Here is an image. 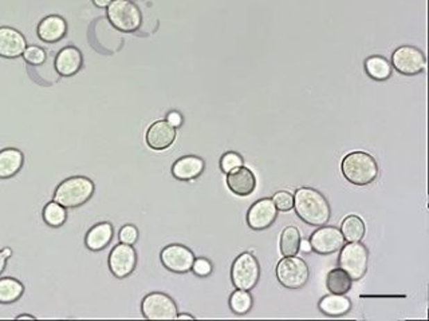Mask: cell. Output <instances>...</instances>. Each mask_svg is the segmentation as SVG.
Here are the masks:
<instances>
[{
    "instance_id": "obj_1",
    "label": "cell",
    "mask_w": 429,
    "mask_h": 321,
    "mask_svg": "<svg viewBox=\"0 0 429 321\" xmlns=\"http://www.w3.org/2000/svg\"><path fill=\"white\" fill-rule=\"evenodd\" d=\"M298 217L312 227H323L332 217L328 200L318 190L301 188L294 194V208Z\"/></svg>"
},
{
    "instance_id": "obj_2",
    "label": "cell",
    "mask_w": 429,
    "mask_h": 321,
    "mask_svg": "<svg viewBox=\"0 0 429 321\" xmlns=\"http://www.w3.org/2000/svg\"><path fill=\"white\" fill-rule=\"evenodd\" d=\"M344 177L357 186L371 184L378 177V165L371 154L365 151L349 153L341 164Z\"/></svg>"
},
{
    "instance_id": "obj_3",
    "label": "cell",
    "mask_w": 429,
    "mask_h": 321,
    "mask_svg": "<svg viewBox=\"0 0 429 321\" xmlns=\"http://www.w3.org/2000/svg\"><path fill=\"white\" fill-rule=\"evenodd\" d=\"M94 189V184L90 178L82 175L70 177L60 182L56 189L54 201L65 208H78L92 198Z\"/></svg>"
},
{
    "instance_id": "obj_4",
    "label": "cell",
    "mask_w": 429,
    "mask_h": 321,
    "mask_svg": "<svg viewBox=\"0 0 429 321\" xmlns=\"http://www.w3.org/2000/svg\"><path fill=\"white\" fill-rule=\"evenodd\" d=\"M338 257V266L344 269L353 281L361 280L368 270L369 252L361 243H349L341 249Z\"/></svg>"
},
{
    "instance_id": "obj_5",
    "label": "cell",
    "mask_w": 429,
    "mask_h": 321,
    "mask_svg": "<svg viewBox=\"0 0 429 321\" xmlns=\"http://www.w3.org/2000/svg\"><path fill=\"white\" fill-rule=\"evenodd\" d=\"M276 279L287 289H301L310 279V269L296 256L283 257L276 265Z\"/></svg>"
},
{
    "instance_id": "obj_6",
    "label": "cell",
    "mask_w": 429,
    "mask_h": 321,
    "mask_svg": "<svg viewBox=\"0 0 429 321\" xmlns=\"http://www.w3.org/2000/svg\"><path fill=\"white\" fill-rule=\"evenodd\" d=\"M260 277V266L253 253L244 252L236 260L231 268V280L236 289L251 290L258 285Z\"/></svg>"
},
{
    "instance_id": "obj_7",
    "label": "cell",
    "mask_w": 429,
    "mask_h": 321,
    "mask_svg": "<svg viewBox=\"0 0 429 321\" xmlns=\"http://www.w3.org/2000/svg\"><path fill=\"white\" fill-rule=\"evenodd\" d=\"M110 23L122 33H133L141 26V12L131 0H112L108 6Z\"/></svg>"
},
{
    "instance_id": "obj_8",
    "label": "cell",
    "mask_w": 429,
    "mask_h": 321,
    "mask_svg": "<svg viewBox=\"0 0 429 321\" xmlns=\"http://www.w3.org/2000/svg\"><path fill=\"white\" fill-rule=\"evenodd\" d=\"M141 311L148 320H175L177 305L175 300L161 292H153L144 297Z\"/></svg>"
},
{
    "instance_id": "obj_9",
    "label": "cell",
    "mask_w": 429,
    "mask_h": 321,
    "mask_svg": "<svg viewBox=\"0 0 429 321\" xmlns=\"http://www.w3.org/2000/svg\"><path fill=\"white\" fill-rule=\"evenodd\" d=\"M393 67L403 76L421 74L427 67V60L423 51L413 46H401L392 54Z\"/></svg>"
},
{
    "instance_id": "obj_10",
    "label": "cell",
    "mask_w": 429,
    "mask_h": 321,
    "mask_svg": "<svg viewBox=\"0 0 429 321\" xmlns=\"http://www.w3.org/2000/svg\"><path fill=\"white\" fill-rule=\"evenodd\" d=\"M162 265L174 272V273H188L192 270V265L195 261L194 252L187 246L180 244H172L165 246L160 254Z\"/></svg>"
},
{
    "instance_id": "obj_11",
    "label": "cell",
    "mask_w": 429,
    "mask_h": 321,
    "mask_svg": "<svg viewBox=\"0 0 429 321\" xmlns=\"http://www.w3.org/2000/svg\"><path fill=\"white\" fill-rule=\"evenodd\" d=\"M312 250L318 254L326 256L338 252L345 245V238L341 229L335 227H319L309 240Z\"/></svg>"
},
{
    "instance_id": "obj_12",
    "label": "cell",
    "mask_w": 429,
    "mask_h": 321,
    "mask_svg": "<svg viewBox=\"0 0 429 321\" xmlns=\"http://www.w3.org/2000/svg\"><path fill=\"white\" fill-rule=\"evenodd\" d=\"M137 265V253L133 245L118 244L109 256V268L115 277L125 279L133 273Z\"/></svg>"
},
{
    "instance_id": "obj_13",
    "label": "cell",
    "mask_w": 429,
    "mask_h": 321,
    "mask_svg": "<svg viewBox=\"0 0 429 321\" xmlns=\"http://www.w3.org/2000/svg\"><path fill=\"white\" fill-rule=\"evenodd\" d=\"M278 217V209L271 198H262L253 204L247 213V224L254 230L271 227Z\"/></svg>"
},
{
    "instance_id": "obj_14",
    "label": "cell",
    "mask_w": 429,
    "mask_h": 321,
    "mask_svg": "<svg viewBox=\"0 0 429 321\" xmlns=\"http://www.w3.org/2000/svg\"><path fill=\"white\" fill-rule=\"evenodd\" d=\"M145 139L146 145L152 150H167L175 142L176 128H174L168 121H157L149 126Z\"/></svg>"
},
{
    "instance_id": "obj_15",
    "label": "cell",
    "mask_w": 429,
    "mask_h": 321,
    "mask_svg": "<svg viewBox=\"0 0 429 321\" xmlns=\"http://www.w3.org/2000/svg\"><path fill=\"white\" fill-rule=\"evenodd\" d=\"M227 186L236 196L247 197L254 193L256 177L249 168L240 166L227 173Z\"/></svg>"
},
{
    "instance_id": "obj_16",
    "label": "cell",
    "mask_w": 429,
    "mask_h": 321,
    "mask_svg": "<svg viewBox=\"0 0 429 321\" xmlns=\"http://www.w3.org/2000/svg\"><path fill=\"white\" fill-rule=\"evenodd\" d=\"M27 47L26 39L11 27H0V57L18 58Z\"/></svg>"
},
{
    "instance_id": "obj_17",
    "label": "cell",
    "mask_w": 429,
    "mask_h": 321,
    "mask_svg": "<svg viewBox=\"0 0 429 321\" xmlns=\"http://www.w3.org/2000/svg\"><path fill=\"white\" fill-rule=\"evenodd\" d=\"M205 164L200 157L185 155L176 161L172 166V175L178 181H192L201 175Z\"/></svg>"
},
{
    "instance_id": "obj_18",
    "label": "cell",
    "mask_w": 429,
    "mask_h": 321,
    "mask_svg": "<svg viewBox=\"0 0 429 321\" xmlns=\"http://www.w3.org/2000/svg\"><path fill=\"white\" fill-rule=\"evenodd\" d=\"M82 66V55L77 47H65L56 59V69L59 76H72L77 74Z\"/></svg>"
},
{
    "instance_id": "obj_19",
    "label": "cell",
    "mask_w": 429,
    "mask_h": 321,
    "mask_svg": "<svg viewBox=\"0 0 429 321\" xmlns=\"http://www.w3.org/2000/svg\"><path fill=\"white\" fill-rule=\"evenodd\" d=\"M67 30L66 21L58 15H50L42 20L38 26V37L46 43L58 42L65 37Z\"/></svg>"
},
{
    "instance_id": "obj_20",
    "label": "cell",
    "mask_w": 429,
    "mask_h": 321,
    "mask_svg": "<svg viewBox=\"0 0 429 321\" xmlns=\"http://www.w3.org/2000/svg\"><path fill=\"white\" fill-rule=\"evenodd\" d=\"M113 233H115L113 227L109 223H101V224L94 225L86 234V238H85L86 248L93 252L105 249L110 244L113 238Z\"/></svg>"
},
{
    "instance_id": "obj_21",
    "label": "cell",
    "mask_w": 429,
    "mask_h": 321,
    "mask_svg": "<svg viewBox=\"0 0 429 321\" xmlns=\"http://www.w3.org/2000/svg\"><path fill=\"white\" fill-rule=\"evenodd\" d=\"M318 306L322 313L332 318H338L346 315L351 311V302L348 297H345V295L330 293L321 299Z\"/></svg>"
},
{
    "instance_id": "obj_22",
    "label": "cell",
    "mask_w": 429,
    "mask_h": 321,
    "mask_svg": "<svg viewBox=\"0 0 429 321\" xmlns=\"http://www.w3.org/2000/svg\"><path fill=\"white\" fill-rule=\"evenodd\" d=\"M23 154L18 149H4L0 151V178L7 180L14 177L23 166Z\"/></svg>"
},
{
    "instance_id": "obj_23",
    "label": "cell",
    "mask_w": 429,
    "mask_h": 321,
    "mask_svg": "<svg viewBox=\"0 0 429 321\" xmlns=\"http://www.w3.org/2000/svg\"><path fill=\"white\" fill-rule=\"evenodd\" d=\"M341 232L348 243H361V240L365 237L367 227L362 218H360L355 214L348 216L342 224H341Z\"/></svg>"
},
{
    "instance_id": "obj_24",
    "label": "cell",
    "mask_w": 429,
    "mask_h": 321,
    "mask_svg": "<svg viewBox=\"0 0 429 321\" xmlns=\"http://www.w3.org/2000/svg\"><path fill=\"white\" fill-rule=\"evenodd\" d=\"M351 276L339 266L332 269L326 276V288L334 295H346L351 289Z\"/></svg>"
},
{
    "instance_id": "obj_25",
    "label": "cell",
    "mask_w": 429,
    "mask_h": 321,
    "mask_svg": "<svg viewBox=\"0 0 429 321\" xmlns=\"http://www.w3.org/2000/svg\"><path fill=\"white\" fill-rule=\"evenodd\" d=\"M365 71L374 80H387L392 76V66L385 58L373 55L365 60Z\"/></svg>"
},
{
    "instance_id": "obj_26",
    "label": "cell",
    "mask_w": 429,
    "mask_h": 321,
    "mask_svg": "<svg viewBox=\"0 0 429 321\" xmlns=\"http://www.w3.org/2000/svg\"><path fill=\"white\" fill-rule=\"evenodd\" d=\"M301 233L298 227H287L280 234V253L283 257L296 256L301 245Z\"/></svg>"
},
{
    "instance_id": "obj_27",
    "label": "cell",
    "mask_w": 429,
    "mask_h": 321,
    "mask_svg": "<svg viewBox=\"0 0 429 321\" xmlns=\"http://www.w3.org/2000/svg\"><path fill=\"white\" fill-rule=\"evenodd\" d=\"M24 292L23 284L12 277L0 279V304L18 302Z\"/></svg>"
},
{
    "instance_id": "obj_28",
    "label": "cell",
    "mask_w": 429,
    "mask_h": 321,
    "mask_svg": "<svg viewBox=\"0 0 429 321\" xmlns=\"http://www.w3.org/2000/svg\"><path fill=\"white\" fill-rule=\"evenodd\" d=\"M43 220L49 227H62L67 220L66 208L56 201L49 202L43 209Z\"/></svg>"
},
{
    "instance_id": "obj_29",
    "label": "cell",
    "mask_w": 429,
    "mask_h": 321,
    "mask_svg": "<svg viewBox=\"0 0 429 321\" xmlns=\"http://www.w3.org/2000/svg\"><path fill=\"white\" fill-rule=\"evenodd\" d=\"M230 308L236 315H246L253 308V296L249 290L236 289L230 297Z\"/></svg>"
},
{
    "instance_id": "obj_30",
    "label": "cell",
    "mask_w": 429,
    "mask_h": 321,
    "mask_svg": "<svg viewBox=\"0 0 429 321\" xmlns=\"http://www.w3.org/2000/svg\"><path fill=\"white\" fill-rule=\"evenodd\" d=\"M243 164H244V161H243L242 155H239L237 153H234V151H228L220 158V169L226 174L234 171L236 168L243 166Z\"/></svg>"
},
{
    "instance_id": "obj_31",
    "label": "cell",
    "mask_w": 429,
    "mask_h": 321,
    "mask_svg": "<svg viewBox=\"0 0 429 321\" xmlns=\"http://www.w3.org/2000/svg\"><path fill=\"white\" fill-rule=\"evenodd\" d=\"M273 202L279 211H290L294 208V196L286 190H280L274 194Z\"/></svg>"
},
{
    "instance_id": "obj_32",
    "label": "cell",
    "mask_w": 429,
    "mask_h": 321,
    "mask_svg": "<svg viewBox=\"0 0 429 321\" xmlns=\"http://www.w3.org/2000/svg\"><path fill=\"white\" fill-rule=\"evenodd\" d=\"M23 58L27 63L33 66H40V64H43L46 60V53L38 46H30V47H26Z\"/></svg>"
},
{
    "instance_id": "obj_33",
    "label": "cell",
    "mask_w": 429,
    "mask_h": 321,
    "mask_svg": "<svg viewBox=\"0 0 429 321\" xmlns=\"http://www.w3.org/2000/svg\"><path fill=\"white\" fill-rule=\"evenodd\" d=\"M118 238L122 244L128 245H135L138 240V230L135 225H125L121 227L118 233Z\"/></svg>"
},
{
    "instance_id": "obj_34",
    "label": "cell",
    "mask_w": 429,
    "mask_h": 321,
    "mask_svg": "<svg viewBox=\"0 0 429 321\" xmlns=\"http://www.w3.org/2000/svg\"><path fill=\"white\" fill-rule=\"evenodd\" d=\"M212 264L210 260L204 259V257H200V259H195L194 265H192V270L195 273L196 276L199 277H207L212 273Z\"/></svg>"
},
{
    "instance_id": "obj_35",
    "label": "cell",
    "mask_w": 429,
    "mask_h": 321,
    "mask_svg": "<svg viewBox=\"0 0 429 321\" xmlns=\"http://www.w3.org/2000/svg\"><path fill=\"white\" fill-rule=\"evenodd\" d=\"M167 121L174 126V128H178L183 122V116L180 115V113L177 112H171V113L167 115Z\"/></svg>"
},
{
    "instance_id": "obj_36",
    "label": "cell",
    "mask_w": 429,
    "mask_h": 321,
    "mask_svg": "<svg viewBox=\"0 0 429 321\" xmlns=\"http://www.w3.org/2000/svg\"><path fill=\"white\" fill-rule=\"evenodd\" d=\"M299 250H303V252H306V253L312 252V246H310V243H309V241H305V240H301Z\"/></svg>"
},
{
    "instance_id": "obj_37",
    "label": "cell",
    "mask_w": 429,
    "mask_h": 321,
    "mask_svg": "<svg viewBox=\"0 0 429 321\" xmlns=\"http://www.w3.org/2000/svg\"><path fill=\"white\" fill-rule=\"evenodd\" d=\"M93 3L99 8H105L112 3V0H93Z\"/></svg>"
},
{
    "instance_id": "obj_38",
    "label": "cell",
    "mask_w": 429,
    "mask_h": 321,
    "mask_svg": "<svg viewBox=\"0 0 429 321\" xmlns=\"http://www.w3.org/2000/svg\"><path fill=\"white\" fill-rule=\"evenodd\" d=\"M6 264H7V259L3 256L1 250H0V275L3 273V270L6 269Z\"/></svg>"
},
{
    "instance_id": "obj_39",
    "label": "cell",
    "mask_w": 429,
    "mask_h": 321,
    "mask_svg": "<svg viewBox=\"0 0 429 321\" xmlns=\"http://www.w3.org/2000/svg\"><path fill=\"white\" fill-rule=\"evenodd\" d=\"M176 319H180V320H194L195 318L192 315H188V313H181V315H177Z\"/></svg>"
},
{
    "instance_id": "obj_40",
    "label": "cell",
    "mask_w": 429,
    "mask_h": 321,
    "mask_svg": "<svg viewBox=\"0 0 429 321\" xmlns=\"http://www.w3.org/2000/svg\"><path fill=\"white\" fill-rule=\"evenodd\" d=\"M1 253H3V256H4L7 260L12 256V250H11L10 248H4V249L1 250Z\"/></svg>"
},
{
    "instance_id": "obj_41",
    "label": "cell",
    "mask_w": 429,
    "mask_h": 321,
    "mask_svg": "<svg viewBox=\"0 0 429 321\" xmlns=\"http://www.w3.org/2000/svg\"><path fill=\"white\" fill-rule=\"evenodd\" d=\"M17 319H18V320H34L35 318L31 316V315H20Z\"/></svg>"
}]
</instances>
